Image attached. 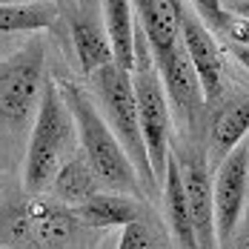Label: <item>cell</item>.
<instances>
[{
    "label": "cell",
    "instance_id": "6da1fadb",
    "mask_svg": "<svg viewBox=\"0 0 249 249\" xmlns=\"http://www.w3.org/2000/svg\"><path fill=\"white\" fill-rule=\"evenodd\" d=\"M60 92L69 103L72 115L77 124V138H80V152L89 158V163L95 166L103 189L109 192H124V195H135L143 198V183L141 175L135 169L132 158L126 155L124 143L115 138V132L109 129L100 106L95 98L80 89L75 83H60Z\"/></svg>",
    "mask_w": 249,
    "mask_h": 249
},
{
    "label": "cell",
    "instance_id": "7a4b0ae2",
    "mask_svg": "<svg viewBox=\"0 0 249 249\" xmlns=\"http://www.w3.org/2000/svg\"><path fill=\"white\" fill-rule=\"evenodd\" d=\"M80 138L69 103L60 92V83L49 80L40 100L37 118L32 124V138L23 160V186L26 192H43L54 183L63 163L77 155Z\"/></svg>",
    "mask_w": 249,
    "mask_h": 249
},
{
    "label": "cell",
    "instance_id": "3957f363",
    "mask_svg": "<svg viewBox=\"0 0 249 249\" xmlns=\"http://www.w3.org/2000/svg\"><path fill=\"white\" fill-rule=\"evenodd\" d=\"M92 92H95V103L100 106L103 118L109 129L115 132V138L124 143L126 155L132 158L135 169L141 175L143 192L146 195H158L160 186L152 172V160L146 152V141H143V126H141V106H138V92H135V77L129 69L109 63L100 72L92 75Z\"/></svg>",
    "mask_w": 249,
    "mask_h": 249
},
{
    "label": "cell",
    "instance_id": "277c9868",
    "mask_svg": "<svg viewBox=\"0 0 249 249\" xmlns=\"http://www.w3.org/2000/svg\"><path fill=\"white\" fill-rule=\"evenodd\" d=\"M46 46L32 40L3 57L0 69V112L3 132L18 138L32 118H37L40 100L46 92Z\"/></svg>",
    "mask_w": 249,
    "mask_h": 249
},
{
    "label": "cell",
    "instance_id": "5b68a950",
    "mask_svg": "<svg viewBox=\"0 0 249 249\" xmlns=\"http://www.w3.org/2000/svg\"><path fill=\"white\" fill-rule=\"evenodd\" d=\"M155 69L160 75V83L166 89V98L172 106V115L180 132L192 141H198L200 129H203V112H206V95L200 86V77L189 60V54L183 49V40L160 46V49H149Z\"/></svg>",
    "mask_w": 249,
    "mask_h": 249
},
{
    "label": "cell",
    "instance_id": "8992f818",
    "mask_svg": "<svg viewBox=\"0 0 249 249\" xmlns=\"http://www.w3.org/2000/svg\"><path fill=\"white\" fill-rule=\"evenodd\" d=\"M178 166L183 175V186L189 195L192 206V221L198 232L200 249H221L218 241V221H215V178L209 169V152L200 146L198 141H186L175 146Z\"/></svg>",
    "mask_w": 249,
    "mask_h": 249
},
{
    "label": "cell",
    "instance_id": "52a82bcc",
    "mask_svg": "<svg viewBox=\"0 0 249 249\" xmlns=\"http://www.w3.org/2000/svg\"><path fill=\"white\" fill-rule=\"evenodd\" d=\"M249 141L215 166V221L221 249L232 241L249 209Z\"/></svg>",
    "mask_w": 249,
    "mask_h": 249
},
{
    "label": "cell",
    "instance_id": "ba28073f",
    "mask_svg": "<svg viewBox=\"0 0 249 249\" xmlns=\"http://www.w3.org/2000/svg\"><path fill=\"white\" fill-rule=\"evenodd\" d=\"M180 40L183 49L189 54L192 66L200 77L206 103H218L224 98V57H221V46L218 37L209 26L198 18V12L186 3L183 9V26H180Z\"/></svg>",
    "mask_w": 249,
    "mask_h": 249
},
{
    "label": "cell",
    "instance_id": "9c48e42d",
    "mask_svg": "<svg viewBox=\"0 0 249 249\" xmlns=\"http://www.w3.org/2000/svg\"><path fill=\"white\" fill-rule=\"evenodd\" d=\"M244 141H249V95H238V98L221 103L215 115L209 118V126H206L209 160L218 166Z\"/></svg>",
    "mask_w": 249,
    "mask_h": 249
},
{
    "label": "cell",
    "instance_id": "30bf717a",
    "mask_svg": "<svg viewBox=\"0 0 249 249\" xmlns=\"http://www.w3.org/2000/svg\"><path fill=\"white\" fill-rule=\"evenodd\" d=\"M160 200H163V215H166V226H169L172 244L178 249H200L195 221H192L189 195H186L183 175H180L175 152H172V158H169V166H166V180L160 186Z\"/></svg>",
    "mask_w": 249,
    "mask_h": 249
},
{
    "label": "cell",
    "instance_id": "8fae6325",
    "mask_svg": "<svg viewBox=\"0 0 249 249\" xmlns=\"http://www.w3.org/2000/svg\"><path fill=\"white\" fill-rule=\"evenodd\" d=\"M69 32H72L77 63L89 77L95 72H100L103 66L115 63V49H112L109 32H106V26H100V20L92 12L75 9L69 15Z\"/></svg>",
    "mask_w": 249,
    "mask_h": 249
},
{
    "label": "cell",
    "instance_id": "7c38bea8",
    "mask_svg": "<svg viewBox=\"0 0 249 249\" xmlns=\"http://www.w3.org/2000/svg\"><path fill=\"white\" fill-rule=\"evenodd\" d=\"M143 212H146V206H143L141 198L103 189L95 198L86 200L83 206H77L75 218L83 221L86 226H95V229H126L129 224H135Z\"/></svg>",
    "mask_w": 249,
    "mask_h": 249
},
{
    "label": "cell",
    "instance_id": "4fadbf2b",
    "mask_svg": "<svg viewBox=\"0 0 249 249\" xmlns=\"http://www.w3.org/2000/svg\"><path fill=\"white\" fill-rule=\"evenodd\" d=\"M138 26L143 29L149 49H160L180 40L186 0H132Z\"/></svg>",
    "mask_w": 249,
    "mask_h": 249
},
{
    "label": "cell",
    "instance_id": "5bb4252c",
    "mask_svg": "<svg viewBox=\"0 0 249 249\" xmlns=\"http://www.w3.org/2000/svg\"><path fill=\"white\" fill-rule=\"evenodd\" d=\"M135 6L132 0H103V26L109 32L112 49H115V63L135 72Z\"/></svg>",
    "mask_w": 249,
    "mask_h": 249
},
{
    "label": "cell",
    "instance_id": "9a60e30c",
    "mask_svg": "<svg viewBox=\"0 0 249 249\" xmlns=\"http://www.w3.org/2000/svg\"><path fill=\"white\" fill-rule=\"evenodd\" d=\"M54 195L63 200V203H72V206H83L89 198H95L98 192H103V183H100L95 166L89 163V158L77 149V155H72L63 169L54 178Z\"/></svg>",
    "mask_w": 249,
    "mask_h": 249
},
{
    "label": "cell",
    "instance_id": "2e32d148",
    "mask_svg": "<svg viewBox=\"0 0 249 249\" xmlns=\"http://www.w3.org/2000/svg\"><path fill=\"white\" fill-rule=\"evenodd\" d=\"M57 20V6L52 0H32V3H15L0 9V32L18 35V32H40Z\"/></svg>",
    "mask_w": 249,
    "mask_h": 249
},
{
    "label": "cell",
    "instance_id": "e0dca14e",
    "mask_svg": "<svg viewBox=\"0 0 249 249\" xmlns=\"http://www.w3.org/2000/svg\"><path fill=\"white\" fill-rule=\"evenodd\" d=\"M118 249H169V238H166L163 226L149 212H143L135 224H129L124 229Z\"/></svg>",
    "mask_w": 249,
    "mask_h": 249
},
{
    "label": "cell",
    "instance_id": "ac0fdd59",
    "mask_svg": "<svg viewBox=\"0 0 249 249\" xmlns=\"http://www.w3.org/2000/svg\"><path fill=\"white\" fill-rule=\"evenodd\" d=\"M189 3H192V9L198 12V18H200L206 26H209L215 35L224 29L226 18H229V12L224 9V3H221V0H189Z\"/></svg>",
    "mask_w": 249,
    "mask_h": 249
},
{
    "label": "cell",
    "instance_id": "d6986e66",
    "mask_svg": "<svg viewBox=\"0 0 249 249\" xmlns=\"http://www.w3.org/2000/svg\"><path fill=\"white\" fill-rule=\"evenodd\" d=\"M224 249H249V209L244 215V221H241V226H238V232L232 235V241Z\"/></svg>",
    "mask_w": 249,
    "mask_h": 249
},
{
    "label": "cell",
    "instance_id": "ffe728a7",
    "mask_svg": "<svg viewBox=\"0 0 249 249\" xmlns=\"http://www.w3.org/2000/svg\"><path fill=\"white\" fill-rule=\"evenodd\" d=\"M221 3L229 15H238V18L249 20V0H221Z\"/></svg>",
    "mask_w": 249,
    "mask_h": 249
},
{
    "label": "cell",
    "instance_id": "44dd1931",
    "mask_svg": "<svg viewBox=\"0 0 249 249\" xmlns=\"http://www.w3.org/2000/svg\"><path fill=\"white\" fill-rule=\"evenodd\" d=\"M229 52L235 54V60H238V63H241V66L249 72V46H232Z\"/></svg>",
    "mask_w": 249,
    "mask_h": 249
},
{
    "label": "cell",
    "instance_id": "7402d4cb",
    "mask_svg": "<svg viewBox=\"0 0 249 249\" xmlns=\"http://www.w3.org/2000/svg\"><path fill=\"white\" fill-rule=\"evenodd\" d=\"M15 3H32V0H3V6H15Z\"/></svg>",
    "mask_w": 249,
    "mask_h": 249
}]
</instances>
